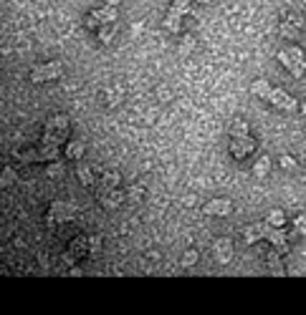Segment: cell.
Returning a JSON list of instances; mask_svg holds the SVG:
<instances>
[{
  "instance_id": "obj_33",
  "label": "cell",
  "mask_w": 306,
  "mask_h": 315,
  "mask_svg": "<svg viewBox=\"0 0 306 315\" xmlns=\"http://www.w3.org/2000/svg\"><path fill=\"white\" fill-rule=\"evenodd\" d=\"M192 48H195V38H192V35H185L183 38V53L192 51Z\"/></svg>"
},
{
  "instance_id": "obj_15",
  "label": "cell",
  "mask_w": 306,
  "mask_h": 315,
  "mask_svg": "<svg viewBox=\"0 0 306 315\" xmlns=\"http://www.w3.org/2000/svg\"><path fill=\"white\" fill-rule=\"evenodd\" d=\"M248 129H250V126H248V121H243V119H233L228 131H230V136H233V139H243V136H250V134H248Z\"/></svg>"
},
{
  "instance_id": "obj_20",
  "label": "cell",
  "mask_w": 306,
  "mask_h": 315,
  "mask_svg": "<svg viewBox=\"0 0 306 315\" xmlns=\"http://www.w3.org/2000/svg\"><path fill=\"white\" fill-rule=\"evenodd\" d=\"M119 182H122V176H119V172H106L101 174V187L104 189H114V187H119Z\"/></svg>"
},
{
  "instance_id": "obj_38",
  "label": "cell",
  "mask_w": 306,
  "mask_h": 315,
  "mask_svg": "<svg viewBox=\"0 0 306 315\" xmlns=\"http://www.w3.org/2000/svg\"><path fill=\"white\" fill-rule=\"evenodd\" d=\"M299 111H301V116H306V104H301V106H299Z\"/></svg>"
},
{
  "instance_id": "obj_8",
  "label": "cell",
  "mask_w": 306,
  "mask_h": 315,
  "mask_svg": "<svg viewBox=\"0 0 306 315\" xmlns=\"http://www.w3.org/2000/svg\"><path fill=\"white\" fill-rule=\"evenodd\" d=\"M266 240H268V242L274 245V247L278 250V252H281V255H286V252H289L286 232H283L281 227H274V225H271V227H268V232H266Z\"/></svg>"
},
{
  "instance_id": "obj_34",
  "label": "cell",
  "mask_w": 306,
  "mask_h": 315,
  "mask_svg": "<svg viewBox=\"0 0 306 315\" xmlns=\"http://www.w3.org/2000/svg\"><path fill=\"white\" fill-rule=\"evenodd\" d=\"M61 174H63L61 164H56V162H53V164H51V167H48V176H53V179H59V176H61Z\"/></svg>"
},
{
  "instance_id": "obj_1",
  "label": "cell",
  "mask_w": 306,
  "mask_h": 315,
  "mask_svg": "<svg viewBox=\"0 0 306 315\" xmlns=\"http://www.w3.org/2000/svg\"><path fill=\"white\" fill-rule=\"evenodd\" d=\"M278 61L283 63V68H286L294 78H304L306 76V58H304V51H301L299 46H291V48L278 51Z\"/></svg>"
},
{
  "instance_id": "obj_21",
  "label": "cell",
  "mask_w": 306,
  "mask_h": 315,
  "mask_svg": "<svg viewBox=\"0 0 306 315\" xmlns=\"http://www.w3.org/2000/svg\"><path fill=\"white\" fill-rule=\"evenodd\" d=\"M268 172H271V156H261V159L256 162V167H253V174H256L258 179H263Z\"/></svg>"
},
{
  "instance_id": "obj_4",
  "label": "cell",
  "mask_w": 306,
  "mask_h": 315,
  "mask_svg": "<svg viewBox=\"0 0 306 315\" xmlns=\"http://www.w3.org/2000/svg\"><path fill=\"white\" fill-rule=\"evenodd\" d=\"M71 220V207L66 202H53L48 207V214H46V225L48 227H56V225H63Z\"/></svg>"
},
{
  "instance_id": "obj_22",
  "label": "cell",
  "mask_w": 306,
  "mask_h": 315,
  "mask_svg": "<svg viewBox=\"0 0 306 315\" xmlns=\"http://www.w3.org/2000/svg\"><path fill=\"white\" fill-rule=\"evenodd\" d=\"M76 176H79V182H81L84 187H92L94 184V172L86 164H79V167H76Z\"/></svg>"
},
{
  "instance_id": "obj_32",
  "label": "cell",
  "mask_w": 306,
  "mask_h": 315,
  "mask_svg": "<svg viewBox=\"0 0 306 315\" xmlns=\"http://www.w3.org/2000/svg\"><path fill=\"white\" fill-rule=\"evenodd\" d=\"M172 5H175V8H177V10H180V13H190V0H172Z\"/></svg>"
},
{
  "instance_id": "obj_5",
  "label": "cell",
  "mask_w": 306,
  "mask_h": 315,
  "mask_svg": "<svg viewBox=\"0 0 306 315\" xmlns=\"http://www.w3.org/2000/svg\"><path fill=\"white\" fill-rule=\"evenodd\" d=\"M266 101H268L271 106H276V109H281V111H296V109H299L296 99H291V96L283 93L281 88H271V93H268Z\"/></svg>"
},
{
  "instance_id": "obj_35",
  "label": "cell",
  "mask_w": 306,
  "mask_h": 315,
  "mask_svg": "<svg viewBox=\"0 0 306 315\" xmlns=\"http://www.w3.org/2000/svg\"><path fill=\"white\" fill-rule=\"evenodd\" d=\"M10 182H15V174L10 172V169H5V172H3V187H8Z\"/></svg>"
},
{
  "instance_id": "obj_18",
  "label": "cell",
  "mask_w": 306,
  "mask_h": 315,
  "mask_svg": "<svg viewBox=\"0 0 306 315\" xmlns=\"http://www.w3.org/2000/svg\"><path fill=\"white\" fill-rule=\"evenodd\" d=\"M84 151H86V144L84 142H68V146L63 149V154H66L68 159H76V162L84 156Z\"/></svg>"
},
{
  "instance_id": "obj_24",
  "label": "cell",
  "mask_w": 306,
  "mask_h": 315,
  "mask_svg": "<svg viewBox=\"0 0 306 315\" xmlns=\"http://www.w3.org/2000/svg\"><path fill=\"white\" fill-rule=\"evenodd\" d=\"M127 197H129L132 204H139V202L145 200V187H142V184H132L129 192H127Z\"/></svg>"
},
{
  "instance_id": "obj_37",
  "label": "cell",
  "mask_w": 306,
  "mask_h": 315,
  "mask_svg": "<svg viewBox=\"0 0 306 315\" xmlns=\"http://www.w3.org/2000/svg\"><path fill=\"white\" fill-rule=\"evenodd\" d=\"M104 3H106V5H119L122 0H104Z\"/></svg>"
},
{
  "instance_id": "obj_36",
  "label": "cell",
  "mask_w": 306,
  "mask_h": 315,
  "mask_svg": "<svg viewBox=\"0 0 306 315\" xmlns=\"http://www.w3.org/2000/svg\"><path fill=\"white\" fill-rule=\"evenodd\" d=\"M76 255H74V252H71V250H68V252H63V262H66V265H76Z\"/></svg>"
},
{
  "instance_id": "obj_13",
  "label": "cell",
  "mask_w": 306,
  "mask_h": 315,
  "mask_svg": "<svg viewBox=\"0 0 306 315\" xmlns=\"http://www.w3.org/2000/svg\"><path fill=\"white\" fill-rule=\"evenodd\" d=\"M68 250L76 255V258H86L89 252H92V247H89V237H84V234H79V237H74L71 240V245H68Z\"/></svg>"
},
{
  "instance_id": "obj_29",
  "label": "cell",
  "mask_w": 306,
  "mask_h": 315,
  "mask_svg": "<svg viewBox=\"0 0 306 315\" xmlns=\"http://www.w3.org/2000/svg\"><path fill=\"white\" fill-rule=\"evenodd\" d=\"M278 164H281L283 169H294V167H296V159H294V156H289V154H283V156L278 159Z\"/></svg>"
},
{
  "instance_id": "obj_3",
  "label": "cell",
  "mask_w": 306,
  "mask_h": 315,
  "mask_svg": "<svg viewBox=\"0 0 306 315\" xmlns=\"http://www.w3.org/2000/svg\"><path fill=\"white\" fill-rule=\"evenodd\" d=\"M117 21V5H104V8H96L89 13V18H86V26L89 28H101V26H106V23H114Z\"/></svg>"
},
{
  "instance_id": "obj_25",
  "label": "cell",
  "mask_w": 306,
  "mask_h": 315,
  "mask_svg": "<svg viewBox=\"0 0 306 315\" xmlns=\"http://www.w3.org/2000/svg\"><path fill=\"white\" fill-rule=\"evenodd\" d=\"M268 225H274V227H283L286 225V214L281 212V209H271V214H268V220H266Z\"/></svg>"
},
{
  "instance_id": "obj_12",
  "label": "cell",
  "mask_w": 306,
  "mask_h": 315,
  "mask_svg": "<svg viewBox=\"0 0 306 315\" xmlns=\"http://www.w3.org/2000/svg\"><path fill=\"white\" fill-rule=\"evenodd\" d=\"M215 258H218V262H230V258H233V245H230V240L228 237H220L218 242H215Z\"/></svg>"
},
{
  "instance_id": "obj_17",
  "label": "cell",
  "mask_w": 306,
  "mask_h": 315,
  "mask_svg": "<svg viewBox=\"0 0 306 315\" xmlns=\"http://www.w3.org/2000/svg\"><path fill=\"white\" fill-rule=\"evenodd\" d=\"M278 250H268V255H266V262H268V267H271V272L278 275V278H283L286 275V270H283V265H281V260H278Z\"/></svg>"
},
{
  "instance_id": "obj_23",
  "label": "cell",
  "mask_w": 306,
  "mask_h": 315,
  "mask_svg": "<svg viewBox=\"0 0 306 315\" xmlns=\"http://www.w3.org/2000/svg\"><path fill=\"white\" fill-rule=\"evenodd\" d=\"M114 33H117V30H114V26H112V23H106V26H101V28H99V43H104V46H109V43L114 41Z\"/></svg>"
},
{
  "instance_id": "obj_9",
  "label": "cell",
  "mask_w": 306,
  "mask_h": 315,
  "mask_svg": "<svg viewBox=\"0 0 306 315\" xmlns=\"http://www.w3.org/2000/svg\"><path fill=\"white\" fill-rule=\"evenodd\" d=\"M268 222H258V225H248L243 229V240L248 245H253V242H258V240H266V232H268Z\"/></svg>"
},
{
  "instance_id": "obj_7",
  "label": "cell",
  "mask_w": 306,
  "mask_h": 315,
  "mask_svg": "<svg viewBox=\"0 0 306 315\" xmlns=\"http://www.w3.org/2000/svg\"><path fill=\"white\" fill-rule=\"evenodd\" d=\"M256 151V142L250 139V136H243V139H233L230 136V154L236 156V159H245L248 154H253Z\"/></svg>"
},
{
  "instance_id": "obj_2",
  "label": "cell",
  "mask_w": 306,
  "mask_h": 315,
  "mask_svg": "<svg viewBox=\"0 0 306 315\" xmlns=\"http://www.w3.org/2000/svg\"><path fill=\"white\" fill-rule=\"evenodd\" d=\"M63 73V63L61 61H48V63H38L31 71V81L33 84H46V81H53Z\"/></svg>"
},
{
  "instance_id": "obj_27",
  "label": "cell",
  "mask_w": 306,
  "mask_h": 315,
  "mask_svg": "<svg viewBox=\"0 0 306 315\" xmlns=\"http://www.w3.org/2000/svg\"><path fill=\"white\" fill-rule=\"evenodd\" d=\"M283 18H286V21H291L296 28H304V18H301V13H296V10H283Z\"/></svg>"
},
{
  "instance_id": "obj_19",
  "label": "cell",
  "mask_w": 306,
  "mask_h": 315,
  "mask_svg": "<svg viewBox=\"0 0 306 315\" xmlns=\"http://www.w3.org/2000/svg\"><path fill=\"white\" fill-rule=\"evenodd\" d=\"M122 99H124L122 86H114L106 91V106H109V109H117V106L122 104Z\"/></svg>"
},
{
  "instance_id": "obj_6",
  "label": "cell",
  "mask_w": 306,
  "mask_h": 315,
  "mask_svg": "<svg viewBox=\"0 0 306 315\" xmlns=\"http://www.w3.org/2000/svg\"><path fill=\"white\" fill-rule=\"evenodd\" d=\"M203 212L210 214V217H228V214L233 212V204H230V200H225V197H218V200L208 202V204L203 207Z\"/></svg>"
},
{
  "instance_id": "obj_26",
  "label": "cell",
  "mask_w": 306,
  "mask_h": 315,
  "mask_svg": "<svg viewBox=\"0 0 306 315\" xmlns=\"http://www.w3.org/2000/svg\"><path fill=\"white\" fill-rule=\"evenodd\" d=\"M197 260H200L197 250H185V252H183V260H180V262H183V267H192Z\"/></svg>"
},
{
  "instance_id": "obj_39",
  "label": "cell",
  "mask_w": 306,
  "mask_h": 315,
  "mask_svg": "<svg viewBox=\"0 0 306 315\" xmlns=\"http://www.w3.org/2000/svg\"><path fill=\"white\" fill-rule=\"evenodd\" d=\"M197 3H203V5H205V3H210V0H197Z\"/></svg>"
},
{
  "instance_id": "obj_30",
  "label": "cell",
  "mask_w": 306,
  "mask_h": 315,
  "mask_svg": "<svg viewBox=\"0 0 306 315\" xmlns=\"http://www.w3.org/2000/svg\"><path fill=\"white\" fill-rule=\"evenodd\" d=\"M89 247H92L94 255L101 250V234H92V237H89Z\"/></svg>"
},
{
  "instance_id": "obj_31",
  "label": "cell",
  "mask_w": 306,
  "mask_h": 315,
  "mask_svg": "<svg viewBox=\"0 0 306 315\" xmlns=\"http://www.w3.org/2000/svg\"><path fill=\"white\" fill-rule=\"evenodd\" d=\"M157 96H159V101H162V104H167V101L172 99V93L167 91V86H157Z\"/></svg>"
},
{
  "instance_id": "obj_10",
  "label": "cell",
  "mask_w": 306,
  "mask_h": 315,
  "mask_svg": "<svg viewBox=\"0 0 306 315\" xmlns=\"http://www.w3.org/2000/svg\"><path fill=\"white\" fill-rule=\"evenodd\" d=\"M183 13L175 8V5H170V10H167V15H165V21H162V28L170 30V33H180L183 30Z\"/></svg>"
},
{
  "instance_id": "obj_28",
  "label": "cell",
  "mask_w": 306,
  "mask_h": 315,
  "mask_svg": "<svg viewBox=\"0 0 306 315\" xmlns=\"http://www.w3.org/2000/svg\"><path fill=\"white\" fill-rule=\"evenodd\" d=\"M294 229H296L299 234H306V214H299V217L294 220Z\"/></svg>"
},
{
  "instance_id": "obj_11",
  "label": "cell",
  "mask_w": 306,
  "mask_h": 315,
  "mask_svg": "<svg viewBox=\"0 0 306 315\" xmlns=\"http://www.w3.org/2000/svg\"><path fill=\"white\" fill-rule=\"evenodd\" d=\"M127 200H129V197L124 194L122 189L114 187V189H106V194L101 197V204H104V209H117V207H122Z\"/></svg>"
},
{
  "instance_id": "obj_14",
  "label": "cell",
  "mask_w": 306,
  "mask_h": 315,
  "mask_svg": "<svg viewBox=\"0 0 306 315\" xmlns=\"http://www.w3.org/2000/svg\"><path fill=\"white\" fill-rule=\"evenodd\" d=\"M278 33H281V38H286V41H296L299 35H301V28H296L291 21H281V26H278Z\"/></svg>"
},
{
  "instance_id": "obj_16",
  "label": "cell",
  "mask_w": 306,
  "mask_h": 315,
  "mask_svg": "<svg viewBox=\"0 0 306 315\" xmlns=\"http://www.w3.org/2000/svg\"><path fill=\"white\" fill-rule=\"evenodd\" d=\"M271 88H274V86H271L266 78H256V81L250 84V93H253V96H258V99H268Z\"/></svg>"
}]
</instances>
